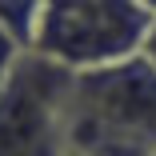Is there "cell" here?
Listing matches in <instances>:
<instances>
[{
    "label": "cell",
    "mask_w": 156,
    "mask_h": 156,
    "mask_svg": "<svg viewBox=\"0 0 156 156\" xmlns=\"http://www.w3.org/2000/svg\"><path fill=\"white\" fill-rule=\"evenodd\" d=\"M68 148L84 156H156V68L148 56L76 72Z\"/></svg>",
    "instance_id": "6da1fadb"
},
{
    "label": "cell",
    "mask_w": 156,
    "mask_h": 156,
    "mask_svg": "<svg viewBox=\"0 0 156 156\" xmlns=\"http://www.w3.org/2000/svg\"><path fill=\"white\" fill-rule=\"evenodd\" d=\"M156 28V8L152 4H44L40 36L36 48L40 56L64 64L68 72H92L108 68L120 60L144 56V44Z\"/></svg>",
    "instance_id": "7a4b0ae2"
},
{
    "label": "cell",
    "mask_w": 156,
    "mask_h": 156,
    "mask_svg": "<svg viewBox=\"0 0 156 156\" xmlns=\"http://www.w3.org/2000/svg\"><path fill=\"white\" fill-rule=\"evenodd\" d=\"M20 56H24V52H20V48H16V44L4 36V28H0V84L8 80V72H12V64H16Z\"/></svg>",
    "instance_id": "5b68a950"
},
{
    "label": "cell",
    "mask_w": 156,
    "mask_h": 156,
    "mask_svg": "<svg viewBox=\"0 0 156 156\" xmlns=\"http://www.w3.org/2000/svg\"><path fill=\"white\" fill-rule=\"evenodd\" d=\"M64 156H84V152H76V148H68V152H64Z\"/></svg>",
    "instance_id": "52a82bcc"
},
{
    "label": "cell",
    "mask_w": 156,
    "mask_h": 156,
    "mask_svg": "<svg viewBox=\"0 0 156 156\" xmlns=\"http://www.w3.org/2000/svg\"><path fill=\"white\" fill-rule=\"evenodd\" d=\"M144 56H148V64L156 68V28H152V36H148V44H144Z\"/></svg>",
    "instance_id": "8992f818"
},
{
    "label": "cell",
    "mask_w": 156,
    "mask_h": 156,
    "mask_svg": "<svg viewBox=\"0 0 156 156\" xmlns=\"http://www.w3.org/2000/svg\"><path fill=\"white\" fill-rule=\"evenodd\" d=\"M40 20H44V4H0V28L20 52L36 48Z\"/></svg>",
    "instance_id": "277c9868"
},
{
    "label": "cell",
    "mask_w": 156,
    "mask_h": 156,
    "mask_svg": "<svg viewBox=\"0 0 156 156\" xmlns=\"http://www.w3.org/2000/svg\"><path fill=\"white\" fill-rule=\"evenodd\" d=\"M64 64L24 52L0 84V156H64L68 152V96Z\"/></svg>",
    "instance_id": "3957f363"
}]
</instances>
